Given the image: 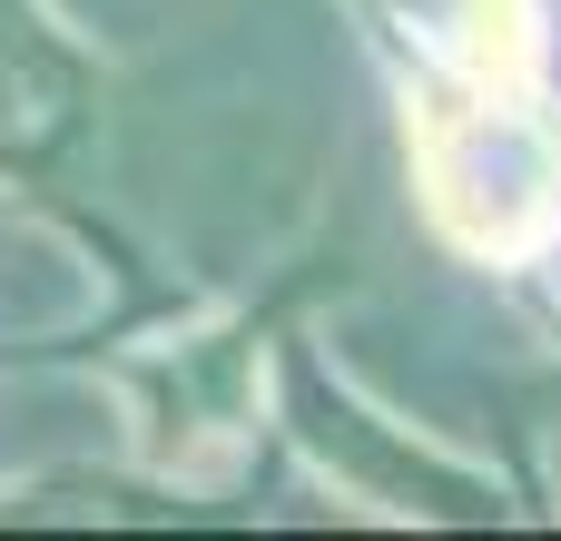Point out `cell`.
<instances>
[{"mask_svg":"<svg viewBox=\"0 0 561 541\" xmlns=\"http://www.w3.org/2000/svg\"><path fill=\"white\" fill-rule=\"evenodd\" d=\"M542 79V10L533 0H463L454 10V89L414 108L434 217L483 256H533L561 237V168L533 128Z\"/></svg>","mask_w":561,"mask_h":541,"instance_id":"6da1fadb","label":"cell"}]
</instances>
